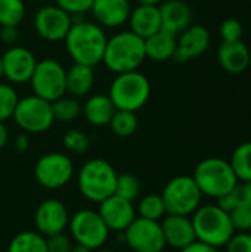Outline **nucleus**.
Masks as SVG:
<instances>
[{
    "mask_svg": "<svg viewBox=\"0 0 251 252\" xmlns=\"http://www.w3.org/2000/svg\"><path fill=\"white\" fill-rule=\"evenodd\" d=\"M123 235L124 244L133 252H161L166 248L160 221L138 217Z\"/></svg>",
    "mask_w": 251,
    "mask_h": 252,
    "instance_id": "f8f14e48",
    "label": "nucleus"
},
{
    "mask_svg": "<svg viewBox=\"0 0 251 252\" xmlns=\"http://www.w3.org/2000/svg\"><path fill=\"white\" fill-rule=\"evenodd\" d=\"M160 7L161 30L179 35L192 22L191 6L185 0H163Z\"/></svg>",
    "mask_w": 251,
    "mask_h": 252,
    "instance_id": "aec40b11",
    "label": "nucleus"
},
{
    "mask_svg": "<svg viewBox=\"0 0 251 252\" xmlns=\"http://www.w3.org/2000/svg\"><path fill=\"white\" fill-rule=\"evenodd\" d=\"M70 252H93L92 250H89V248H86V247H83V245H74L72 248H71V251Z\"/></svg>",
    "mask_w": 251,
    "mask_h": 252,
    "instance_id": "49530a36",
    "label": "nucleus"
},
{
    "mask_svg": "<svg viewBox=\"0 0 251 252\" xmlns=\"http://www.w3.org/2000/svg\"><path fill=\"white\" fill-rule=\"evenodd\" d=\"M74 174L71 158L62 152H49L43 155L34 167V176L40 186L55 190L64 188Z\"/></svg>",
    "mask_w": 251,
    "mask_h": 252,
    "instance_id": "9b49d317",
    "label": "nucleus"
},
{
    "mask_svg": "<svg viewBox=\"0 0 251 252\" xmlns=\"http://www.w3.org/2000/svg\"><path fill=\"white\" fill-rule=\"evenodd\" d=\"M203 196L219 199L231 193L240 183L229 161L223 158H206L197 164L192 174Z\"/></svg>",
    "mask_w": 251,
    "mask_h": 252,
    "instance_id": "20e7f679",
    "label": "nucleus"
},
{
    "mask_svg": "<svg viewBox=\"0 0 251 252\" xmlns=\"http://www.w3.org/2000/svg\"><path fill=\"white\" fill-rule=\"evenodd\" d=\"M30 84L36 96L55 102L67 93V69L56 59H41L34 68Z\"/></svg>",
    "mask_w": 251,
    "mask_h": 252,
    "instance_id": "6e6552de",
    "label": "nucleus"
},
{
    "mask_svg": "<svg viewBox=\"0 0 251 252\" xmlns=\"http://www.w3.org/2000/svg\"><path fill=\"white\" fill-rule=\"evenodd\" d=\"M37 59L31 50L22 46H12L1 55V68L3 77L13 84H22L30 81Z\"/></svg>",
    "mask_w": 251,
    "mask_h": 252,
    "instance_id": "4468645a",
    "label": "nucleus"
},
{
    "mask_svg": "<svg viewBox=\"0 0 251 252\" xmlns=\"http://www.w3.org/2000/svg\"><path fill=\"white\" fill-rule=\"evenodd\" d=\"M52 112L55 121L61 123H71L77 120L81 114L80 102L72 96H62L52 102Z\"/></svg>",
    "mask_w": 251,
    "mask_h": 252,
    "instance_id": "cd10ccee",
    "label": "nucleus"
},
{
    "mask_svg": "<svg viewBox=\"0 0 251 252\" xmlns=\"http://www.w3.org/2000/svg\"><path fill=\"white\" fill-rule=\"evenodd\" d=\"M15 123L24 133H44L55 123L52 102H47L36 94L25 96L18 100L13 117Z\"/></svg>",
    "mask_w": 251,
    "mask_h": 252,
    "instance_id": "1a4fd4ad",
    "label": "nucleus"
},
{
    "mask_svg": "<svg viewBox=\"0 0 251 252\" xmlns=\"http://www.w3.org/2000/svg\"><path fill=\"white\" fill-rule=\"evenodd\" d=\"M9 142V130L4 126V123L0 121V149L4 148Z\"/></svg>",
    "mask_w": 251,
    "mask_h": 252,
    "instance_id": "c03bdc74",
    "label": "nucleus"
},
{
    "mask_svg": "<svg viewBox=\"0 0 251 252\" xmlns=\"http://www.w3.org/2000/svg\"><path fill=\"white\" fill-rule=\"evenodd\" d=\"M161 230L166 241V245L182 251L197 242L195 230L191 217L188 216H176L166 214L161 219Z\"/></svg>",
    "mask_w": 251,
    "mask_h": 252,
    "instance_id": "f3484780",
    "label": "nucleus"
},
{
    "mask_svg": "<svg viewBox=\"0 0 251 252\" xmlns=\"http://www.w3.org/2000/svg\"><path fill=\"white\" fill-rule=\"evenodd\" d=\"M197 242L213 248H225L229 239L235 235L229 213L222 210L217 204L200 205L191 217Z\"/></svg>",
    "mask_w": 251,
    "mask_h": 252,
    "instance_id": "7ed1b4c3",
    "label": "nucleus"
},
{
    "mask_svg": "<svg viewBox=\"0 0 251 252\" xmlns=\"http://www.w3.org/2000/svg\"><path fill=\"white\" fill-rule=\"evenodd\" d=\"M138 213L139 217L152 220V221H160L166 214V205L161 198V195H146L141 199L138 205Z\"/></svg>",
    "mask_w": 251,
    "mask_h": 252,
    "instance_id": "7c9ffc66",
    "label": "nucleus"
},
{
    "mask_svg": "<svg viewBox=\"0 0 251 252\" xmlns=\"http://www.w3.org/2000/svg\"><path fill=\"white\" fill-rule=\"evenodd\" d=\"M90 12L102 28H118L129 21L132 6L130 0H93Z\"/></svg>",
    "mask_w": 251,
    "mask_h": 252,
    "instance_id": "6ab92c4d",
    "label": "nucleus"
},
{
    "mask_svg": "<svg viewBox=\"0 0 251 252\" xmlns=\"http://www.w3.org/2000/svg\"><path fill=\"white\" fill-rule=\"evenodd\" d=\"M19 38L18 27H0V41L9 47L15 46Z\"/></svg>",
    "mask_w": 251,
    "mask_h": 252,
    "instance_id": "a19ab883",
    "label": "nucleus"
},
{
    "mask_svg": "<svg viewBox=\"0 0 251 252\" xmlns=\"http://www.w3.org/2000/svg\"><path fill=\"white\" fill-rule=\"evenodd\" d=\"M15 148L18 152H25L28 151L30 148V139H28V134L27 133H22V134H18L16 139H15Z\"/></svg>",
    "mask_w": 251,
    "mask_h": 252,
    "instance_id": "37998d69",
    "label": "nucleus"
},
{
    "mask_svg": "<svg viewBox=\"0 0 251 252\" xmlns=\"http://www.w3.org/2000/svg\"><path fill=\"white\" fill-rule=\"evenodd\" d=\"M55 4L74 18L84 15L86 12H90L93 0H55Z\"/></svg>",
    "mask_w": 251,
    "mask_h": 252,
    "instance_id": "e433bc0d",
    "label": "nucleus"
},
{
    "mask_svg": "<svg viewBox=\"0 0 251 252\" xmlns=\"http://www.w3.org/2000/svg\"><path fill=\"white\" fill-rule=\"evenodd\" d=\"M7 252H47L46 238L38 232H21L10 241Z\"/></svg>",
    "mask_w": 251,
    "mask_h": 252,
    "instance_id": "a878e982",
    "label": "nucleus"
},
{
    "mask_svg": "<svg viewBox=\"0 0 251 252\" xmlns=\"http://www.w3.org/2000/svg\"><path fill=\"white\" fill-rule=\"evenodd\" d=\"M237 205H247L251 207V180L250 182H240L237 188L232 190Z\"/></svg>",
    "mask_w": 251,
    "mask_h": 252,
    "instance_id": "ea45409f",
    "label": "nucleus"
},
{
    "mask_svg": "<svg viewBox=\"0 0 251 252\" xmlns=\"http://www.w3.org/2000/svg\"><path fill=\"white\" fill-rule=\"evenodd\" d=\"M98 213L104 220V223L107 224V227L118 233L124 232L136 219V211L133 204L117 195H111L109 198L102 201Z\"/></svg>",
    "mask_w": 251,
    "mask_h": 252,
    "instance_id": "a211bd4d",
    "label": "nucleus"
},
{
    "mask_svg": "<svg viewBox=\"0 0 251 252\" xmlns=\"http://www.w3.org/2000/svg\"><path fill=\"white\" fill-rule=\"evenodd\" d=\"M138 4H148V6H160L163 0H136Z\"/></svg>",
    "mask_w": 251,
    "mask_h": 252,
    "instance_id": "a18cd8bd",
    "label": "nucleus"
},
{
    "mask_svg": "<svg viewBox=\"0 0 251 252\" xmlns=\"http://www.w3.org/2000/svg\"><path fill=\"white\" fill-rule=\"evenodd\" d=\"M3 77V68H1V55H0V80Z\"/></svg>",
    "mask_w": 251,
    "mask_h": 252,
    "instance_id": "de8ad7c7",
    "label": "nucleus"
},
{
    "mask_svg": "<svg viewBox=\"0 0 251 252\" xmlns=\"http://www.w3.org/2000/svg\"><path fill=\"white\" fill-rule=\"evenodd\" d=\"M64 146L67 148V151H70L72 154H83L89 149L90 139L86 133H83L77 128H72L64 134Z\"/></svg>",
    "mask_w": 251,
    "mask_h": 252,
    "instance_id": "72a5a7b5",
    "label": "nucleus"
},
{
    "mask_svg": "<svg viewBox=\"0 0 251 252\" xmlns=\"http://www.w3.org/2000/svg\"><path fill=\"white\" fill-rule=\"evenodd\" d=\"M145 59V40L129 30L108 38L102 63L114 74H121L139 69Z\"/></svg>",
    "mask_w": 251,
    "mask_h": 252,
    "instance_id": "f03ea898",
    "label": "nucleus"
},
{
    "mask_svg": "<svg viewBox=\"0 0 251 252\" xmlns=\"http://www.w3.org/2000/svg\"><path fill=\"white\" fill-rule=\"evenodd\" d=\"M229 164L238 182L251 180V142H244L235 148L231 155Z\"/></svg>",
    "mask_w": 251,
    "mask_h": 252,
    "instance_id": "bb28decb",
    "label": "nucleus"
},
{
    "mask_svg": "<svg viewBox=\"0 0 251 252\" xmlns=\"http://www.w3.org/2000/svg\"><path fill=\"white\" fill-rule=\"evenodd\" d=\"M219 32L222 35L223 41H238L243 38L244 27L240 19L237 18H226L219 28Z\"/></svg>",
    "mask_w": 251,
    "mask_h": 252,
    "instance_id": "c9c22d12",
    "label": "nucleus"
},
{
    "mask_svg": "<svg viewBox=\"0 0 251 252\" xmlns=\"http://www.w3.org/2000/svg\"><path fill=\"white\" fill-rule=\"evenodd\" d=\"M108 37L101 25L92 21H74L64 43L75 63L95 66L102 62Z\"/></svg>",
    "mask_w": 251,
    "mask_h": 252,
    "instance_id": "f257e3e1",
    "label": "nucleus"
},
{
    "mask_svg": "<svg viewBox=\"0 0 251 252\" xmlns=\"http://www.w3.org/2000/svg\"><path fill=\"white\" fill-rule=\"evenodd\" d=\"M34 223L38 233L47 238L65 230L70 223V214L64 202L58 199H46L37 207Z\"/></svg>",
    "mask_w": 251,
    "mask_h": 252,
    "instance_id": "2eb2a0df",
    "label": "nucleus"
},
{
    "mask_svg": "<svg viewBox=\"0 0 251 252\" xmlns=\"http://www.w3.org/2000/svg\"><path fill=\"white\" fill-rule=\"evenodd\" d=\"M46 247H47V252H70L72 248V244H71V239L62 232V233L47 236Z\"/></svg>",
    "mask_w": 251,
    "mask_h": 252,
    "instance_id": "58836bf2",
    "label": "nucleus"
},
{
    "mask_svg": "<svg viewBox=\"0 0 251 252\" xmlns=\"http://www.w3.org/2000/svg\"><path fill=\"white\" fill-rule=\"evenodd\" d=\"M95 84V69L93 66L75 63L67 69V93L70 96L80 99L87 96Z\"/></svg>",
    "mask_w": 251,
    "mask_h": 252,
    "instance_id": "b1692460",
    "label": "nucleus"
},
{
    "mask_svg": "<svg viewBox=\"0 0 251 252\" xmlns=\"http://www.w3.org/2000/svg\"><path fill=\"white\" fill-rule=\"evenodd\" d=\"M179 252H220V250L209 247V245H204L201 242H194L192 245H189L188 248H185V250H182V251Z\"/></svg>",
    "mask_w": 251,
    "mask_h": 252,
    "instance_id": "79ce46f5",
    "label": "nucleus"
},
{
    "mask_svg": "<svg viewBox=\"0 0 251 252\" xmlns=\"http://www.w3.org/2000/svg\"><path fill=\"white\" fill-rule=\"evenodd\" d=\"M108 96L115 109L136 112L148 102L151 96V83L146 75L138 69L115 74Z\"/></svg>",
    "mask_w": 251,
    "mask_h": 252,
    "instance_id": "39448f33",
    "label": "nucleus"
},
{
    "mask_svg": "<svg viewBox=\"0 0 251 252\" xmlns=\"http://www.w3.org/2000/svg\"><path fill=\"white\" fill-rule=\"evenodd\" d=\"M229 219L235 233L251 232V207L237 205L229 211Z\"/></svg>",
    "mask_w": 251,
    "mask_h": 252,
    "instance_id": "f704fd0d",
    "label": "nucleus"
},
{
    "mask_svg": "<svg viewBox=\"0 0 251 252\" xmlns=\"http://www.w3.org/2000/svg\"><path fill=\"white\" fill-rule=\"evenodd\" d=\"M178 46V35L160 30L151 37L145 38V55L155 62H166L173 59Z\"/></svg>",
    "mask_w": 251,
    "mask_h": 252,
    "instance_id": "393cba45",
    "label": "nucleus"
},
{
    "mask_svg": "<svg viewBox=\"0 0 251 252\" xmlns=\"http://www.w3.org/2000/svg\"><path fill=\"white\" fill-rule=\"evenodd\" d=\"M96 252H115V251H112V250H99V251H96Z\"/></svg>",
    "mask_w": 251,
    "mask_h": 252,
    "instance_id": "09e8293b",
    "label": "nucleus"
},
{
    "mask_svg": "<svg viewBox=\"0 0 251 252\" xmlns=\"http://www.w3.org/2000/svg\"><path fill=\"white\" fill-rule=\"evenodd\" d=\"M117 171L115 168L105 159L96 158L84 162L80 168L77 176V185L80 193L92 201V202H102L115 190L117 182Z\"/></svg>",
    "mask_w": 251,
    "mask_h": 252,
    "instance_id": "423d86ee",
    "label": "nucleus"
},
{
    "mask_svg": "<svg viewBox=\"0 0 251 252\" xmlns=\"http://www.w3.org/2000/svg\"><path fill=\"white\" fill-rule=\"evenodd\" d=\"M226 252H251V232L235 233L225 245Z\"/></svg>",
    "mask_w": 251,
    "mask_h": 252,
    "instance_id": "4c0bfd02",
    "label": "nucleus"
},
{
    "mask_svg": "<svg viewBox=\"0 0 251 252\" xmlns=\"http://www.w3.org/2000/svg\"><path fill=\"white\" fill-rule=\"evenodd\" d=\"M130 31L141 38H148L161 30V15L158 6L138 4L129 15Z\"/></svg>",
    "mask_w": 251,
    "mask_h": 252,
    "instance_id": "4be33fe9",
    "label": "nucleus"
},
{
    "mask_svg": "<svg viewBox=\"0 0 251 252\" xmlns=\"http://www.w3.org/2000/svg\"><path fill=\"white\" fill-rule=\"evenodd\" d=\"M115 111L117 109L111 102L109 96L102 93L89 96L84 105L81 106V114L84 115L87 123H90L95 127L108 126Z\"/></svg>",
    "mask_w": 251,
    "mask_h": 252,
    "instance_id": "5701e85b",
    "label": "nucleus"
},
{
    "mask_svg": "<svg viewBox=\"0 0 251 252\" xmlns=\"http://www.w3.org/2000/svg\"><path fill=\"white\" fill-rule=\"evenodd\" d=\"M74 18L56 4L41 6L34 15V30L46 41H64Z\"/></svg>",
    "mask_w": 251,
    "mask_h": 252,
    "instance_id": "ddd939ff",
    "label": "nucleus"
},
{
    "mask_svg": "<svg viewBox=\"0 0 251 252\" xmlns=\"http://www.w3.org/2000/svg\"><path fill=\"white\" fill-rule=\"evenodd\" d=\"M112 133L118 137H129L138 130V117L136 112L117 109L108 124Z\"/></svg>",
    "mask_w": 251,
    "mask_h": 252,
    "instance_id": "c756f323",
    "label": "nucleus"
},
{
    "mask_svg": "<svg viewBox=\"0 0 251 252\" xmlns=\"http://www.w3.org/2000/svg\"><path fill=\"white\" fill-rule=\"evenodd\" d=\"M25 13L24 0H0V27H19Z\"/></svg>",
    "mask_w": 251,
    "mask_h": 252,
    "instance_id": "c85d7f7f",
    "label": "nucleus"
},
{
    "mask_svg": "<svg viewBox=\"0 0 251 252\" xmlns=\"http://www.w3.org/2000/svg\"><path fill=\"white\" fill-rule=\"evenodd\" d=\"M114 195L133 202L141 195V182L132 173H123L117 176Z\"/></svg>",
    "mask_w": 251,
    "mask_h": 252,
    "instance_id": "2f4dec72",
    "label": "nucleus"
},
{
    "mask_svg": "<svg viewBox=\"0 0 251 252\" xmlns=\"http://www.w3.org/2000/svg\"><path fill=\"white\" fill-rule=\"evenodd\" d=\"M161 198L167 214L189 217L201 205L203 193L192 176H176L167 182Z\"/></svg>",
    "mask_w": 251,
    "mask_h": 252,
    "instance_id": "0eeeda50",
    "label": "nucleus"
},
{
    "mask_svg": "<svg viewBox=\"0 0 251 252\" xmlns=\"http://www.w3.org/2000/svg\"><path fill=\"white\" fill-rule=\"evenodd\" d=\"M210 32L203 25H189L178 37V46L173 59L185 63L204 55L210 46Z\"/></svg>",
    "mask_w": 251,
    "mask_h": 252,
    "instance_id": "dca6fc26",
    "label": "nucleus"
},
{
    "mask_svg": "<svg viewBox=\"0 0 251 252\" xmlns=\"http://www.w3.org/2000/svg\"><path fill=\"white\" fill-rule=\"evenodd\" d=\"M70 232L72 239L92 251L101 250L108 241L109 229L101 219L99 213L92 210H81L70 219Z\"/></svg>",
    "mask_w": 251,
    "mask_h": 252,
    "instance_id": "9d476101",
    "label": "nucleus"
},
{
    "mask_svg": "<svg viewBox=\"0 0 251 252\" xmlns=\"http://www.w3.org/2000/svg\"><path fill=\"white\" fill-rule=\"evenodd\" d=\"M18 93L13 86L0 83V121L4 123L13 117L15 108L18 105Z\"/></svg>",
    "mask_w": 251,
    "mask_h": 252,
    "instance_id": "473e14b6",
    "label": "nucleus"
},
{
    "mask_svg": "<svg viewBox=\"0 0 251 252\" xmlns=\"http://www.w3.org/2000/svg\"><path fill=\"white\" fill-rule=\"evenodd\" d=\"M217 61L228 74H243L250 65V50L243 40L222 41L217 49Z\"/></svg>",
    "mask_w": 251,
    "mask_h": 252,
    "instance_id": "412c9836",
    "label": "nucleus"
}]
</instances>
